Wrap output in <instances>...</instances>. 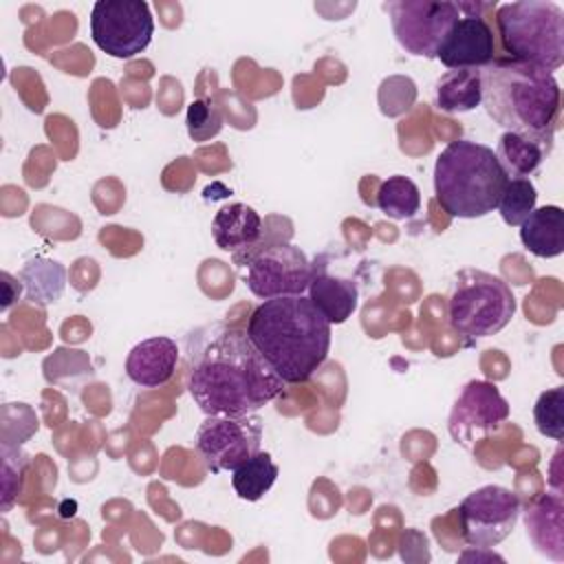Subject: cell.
I'll list each match as a JSON object with an SVG mask.
<instances>
[{
  "mask_svg": "<svg viewBox=\"0 0 564 564\" xmlns=\"http://www.w3.org/2000/svg\"><path fill=\"white\" fill-rule=\"evenodd\" d=\"M185 368L187 390L205 416L253 414L286 386L247 330L220 322L187 335Z\"/></svg>",
  "mask_w": 564,
  "mask_h": 564,
  "instance_id": "1",
  "label": "cell"
},
{
  "mask_svg": "<svg viewBox=\"0 0 564 564\" xmlns=\"http://www.w3.org/2000/svg\"><path fill=\"white\" fill-rule=\"evenodd\" d=\"M333 324L308 295L262 300L247 322V335L284 383L306 381L328 357Z\"/></svg>",
  "mask_w": 564,
  "mask_h": 564,
  "instance_id": "2",
  "label": "cell"
},
{
  "mask_svg": "<svg viewBox=\"0 0 564 564\" xmlns=\"http://www.w3.org/2000/svg\"><path fill=\"white\" fill-rule=\"evenodd\" d=\"M480 104L500 128L553 150L562 112V93L553 73L496 57L480 68Z\"/></svg>",
  "mask_w": 564,
  "mask_h": 564,
  "instance_id": "3",
  "label": "cell"
},
{
  "mask_svg": "<svg viewBox=\"0 0 564 564\" xmlns=\"http://www.w3.org/2000/svg\"><path fill=\"white\" fill-rule=\"evenodd\" d=\"M507 178L494 148L458 139L436 156L434 196L454 218H480L498 207Z\"/></svg>",
  "mask_w": 564,
  "mask_h": 564,
  "instance_id": "4",
  "label": "cell"
},
{
  "mask_svg": "<svg viewBox=\"0 0 564 564\" xmlns=\"http://www.w3.org/2000/svg\"><path fill=\"white\" fill-rule=\"evenodd\" d=\"M496 26L511 59L549 73L564 64V11L560 4L546 0L498 4Z\"/></svg>",
  "mask_w": 564,
  "mask_h": 564,
  "instance_id": "5",
  "label": "cell"
},
{
  "mask_svg": "<svg viewBox=\"0 0 564 564\" xmlns=\"http://www.w3.org/2000/svg\"><path fill=\"white\" fill-rule=\"evenodd\" d=\"M516 315V297L509 284L482 269L456 273L449 297V326L465 337H489L500 333Z\"/></svg>",
  "mask_w": 564,
  "mask_h": 564,
  "instance_id": "6",
  "label": "cell"
},
{
  "mask_svg": "<svg viewBox=\"0 0 564 564\" xmlns=\"http://www.w3.org/2000/svg\"><path fill=\"white\" fill-rule=\"evenodd\" d=\"M247 289L260 300L304 295L311 282V262L306 253L291 242L256 245L234 253Z\"/></svg>",
  "mask_w": 564,
  "mask_h": 564,
  "instance_id": "7",
  "label": "cell"
},
{
  "mask_svg": "<svg viewBox=\"0 0 564 564\" xmlns=\"http://www.w3.org/2000/svg\"><path fill=\"white\" fill-rule=\"evenodd\" d=\"M154 18L143 0H97L90 11V37L110 57L130 59L148 48Z\"/></svg>",
  "mask_w": 564,
  "mask_h": 564,
  "instance_id": "8",
  "label": "cell"
},
{
  "mask_svg": "<svg viewBox=\"0 0 564 564\" xmlns=\"http://www.w3.org/2000/svg\"><path fill=\"white\" fill-rule=\"evenodd\" d=\"M383 9L401 48L427 59L436 57L449 29L460 18L456 2L447 0H390Z\"/></svg>",
  "mask_w": 564,
  "mask_h": 564,
  "instance_id": "9",
  "label": "cell"
},
{
  "mask_svg": "<svg viewBox=\"0 0 564 564\" xmlns=\"http://www.w3.org/2000/svg\"><path fill=\"white\" fill-rule=\"evenodd\" d=\"M262 419L258 414H214L196 430L194 447L212 474L234 471L240 463L260 452Z\"/></svg>",
  "mask_w": 564,
  "mask_h": 564,
  "instance_id": "10",
  "label": "cell"
},
{
  "mask_svg": "<svg viewBox=\"0 0 564 564\" xmlns=\"http://www.w3.org/2000/svg\"><path fill=\"white\" fill-rule=\"evenodd\" d=\"M456 511L465 542L476 549H491L513 531L520 500L507 487L485 485L467 494Z\"/></svg>",
  "mask_w": 564,
  "mask_h": 564,
  "instance_id": "11",
  "label": "cell"
},
{
  "mask_svg": "<svg viewBox=\"0 0 564 564\" xmlns=\"http://www.w3.org/2000/svg\"><path fill=\"white\" fill-rule=\"evenodd\" d=\"M509 403L496 383L471 379L463 386L452 405L447 423L449 436L469 449L474 443L487 438L496 427H500L509 419Z\"/></svg>",
  "mask_w": 564,
  "mask_h": 564,
  "instance_id": "12",
  "label": "cell"
},
{
  "mask_svg": "<svg viewBox=\"0 0 564 564\" xmlns=\"http://www.w3.org/2000/svg\"><path fill=\"white\" fill-rule=\"evenodd\" d=\"M306 295L330 324H344L359 304V284L352 271H333V256L322 253L311 262Z\"/></svg>",
  "mask_w": 564,
  "mask_h": 564,
  "instance_id": "13",
  "label": "cell"
},
{
  "mask_svg": "<svg viewBox=\"0 0 564 564\" xmlns=\"http://www.w3.org/2000/svg\"><path fill=\"white\" fill-rule=\"evenodd\" d=\"M436 59L449 70L485 68L496 59V40L489 22L478 13L460 15L443 40Z\"/></svg>",
  "mask_w": 564,
  "mask_h": 564,
  "instance_id": "14",
  "label": "cell"
},
{
  "mask_svg": "<svg viewBox=\"0 0 564 564\" xmlns=\"http://www.w3.org/2000/svg\"><path fill=\"white\" fill-rule=\"evenodd\" d=\"M178 364V346L174 339L156 335L139 341L126 357V375L141 388L165 386Z\"/></svg>",
  "mask_w": 564,
  "mask_h": 564,
  "instance_id": "15",
  "label": "cell"
},
{
  "mask_svg": "<svg viewBox=\"0 0 564 564\" xmlns=\"http://www.w3.org/2000/svg\"><path fill=\"white\" fill-rule=\"evenodd\" d=\"M564 502L560 491H549L538 496L524 511L527 535L533 546L555 560L564 562Z\"/></svg>",
  "mask_w": 564,
  "mask_h": 564,
  "instance_id": "16",
  "label": "cell"
},
{
  "mask_svg": "<svg viewBox=\"0 0 564 564\" xmlns=\"http://www.w3.org/2000/svg\"><path fill=\"white\" fill-rule=\"evenodd\" d=\"M262 234L264 223L260 214L245 203H231L220 207L212 220L214 242L223 251H247L260 242Z\"/></svg>",
  "mask_w": 564,
  "mask_h": 564,
  "instance_id": "17",
  "label": "cell"
},
{
  "mask_svg": "<svg viewBox=\"0 0 564 564\" xmlns=\"http://www.w3.org/2000/svg\"><path fill=\"white\" fill-rule=\"evenodd\" d=\"M520 242L538 258H555L564 251V212L557 205L535 207L520 225Z\"/></svg>",
  "mask_w": 564,
  "mask_h": 564,
  "instance_id": "18",
  "label": "cell"
},
{
  "mask_svg": "<svg viewBox=\"0 0 564 564\" xmlns=\"http://www.w3.org/2000/svg\"><path fill=\"white\" fill-rule=\"evenodd\" d=\"M480 68L447 70L436 82V108L443 112H467L480 106Z\"/></svg>",
  "mask_w": 564,
  "mask_h": 564,
  "instance_id": "19",
  "label": "cell"
},
{
  "mask_svg": "<svg viewBox=\"0 0 564 564\" xmlns=\"http://www.w3.org/2000/svg\"><path fill=\"white\" fill-rule=\"evenodd\" d=\"M20 280L26 289V300L46 306L59 300L66 284V269L55 260L33 258L24 264Z\"/></svg>",
  "mask_w": 564,
  "mask_h": 564,
  "instance_id": "20",
  "label": "cell"
},
{
  "mask_svg": "<svg viewBox=\"0 0 564 564\" xmlns=\"http://www.w3.org/2000/svg\"><path fill=\"white\" fill-rule=\"evenodd\" d=\"M494 152L509 178H529V174L542 165L551 150L513 132H505L498 141V150Z\"/></svg>",
  "mask_w": 564,
  "mask_h": 564,
  "instance_id": "21",
  "label": "cell"
},
{
  "mask_svg": "<svg viewBox=\"0 0 564 564\" xmlns=\"http://www.w3.org/2000/svg\"><path fill=\"white\" fill-rule=\"evenodd\" d=\"M278 471L280 469L273 463L271 454L260 449L231 471V485H234L238 498L256 502L273 487Z\"/></svg>",
  "mask_w": 564,
  "mask_h": 564,
  "instance_id": "22",
  "label": "cell"
},
{
  "mask_svg": "<svg viewBox=\"0 0 564 564\" xmlns=\"http://www.w3.org/2000/svg\"><path fill=\"white\" fill-rule=\"evenodd\" d=\"M377 207L394 220H405L416 216L421 207V192L416 183L403 174L388 176L377 192Z\"/></svg>",
  "mask_w": 564,
  "mask_h": 564,
  "instance_id": "23",
  "label": "cell"
},
{
  "mask_svg": "<svg viewBox=\"0 0 564 564\" xmlns=\"http://www.w3.org/2000/svg\"><path fill=\"white\" fill-rule=\"evenodd\" d=\"M538 192L529 178H507L498 200V212L509 227H520L522 220L535 209Z\"/></svg>",
  "mask_w": 564,
  "mask_h": 564,
  "instance_id": "24",
  "label": "cell"
},
{
  "mask_svg": "<svg viewBox=\"0 0 564 564\" xmlns=\"http://www.w3.org/2000/svg\"><path fill=\"white\" fill-rule=\"evenodd\" d=\"M533 421L540 434L562 441L564 438V386L544 390L533 405Z\"/></svg>",
  "mask_w": 564,
  "mask_h": 564,
  "instance_id": "25",
  "label": "cell"
},
{
  "mask_svg": "<svg viewBox=\"0 0 564 564\" xmlns=\"http://www.w3.org/2000/svg\"><path fill=\"white\" fill-rule=\"evenodd\" d=\"M187 134L192 141H209L212 137H216L223 130V110L216 101H212L209 97H200L194 99L187 106Z\"/></svg>",
  "mask_w": 564,
  "mask_h": 564,
  "instance_id": "26",
  "label": "cell"
},
{
  "mask_svg": "<svg viewBox=\"0 0 564 564\" xmlns=\"http://www.w3.org/2000/svg\"><path fill=\"white\" fill-rule=\"evenodd\" d=\"M29 456L18 447L2 445V511H9L22 491Z\"/></svg>",
  "mask_w": 564,
  "mask_h": 564,
  "instance_id": "27",
  "label": "cell"
}]
</instances>
